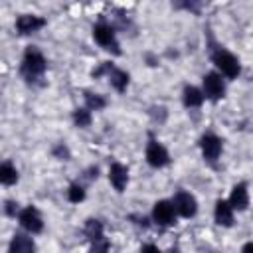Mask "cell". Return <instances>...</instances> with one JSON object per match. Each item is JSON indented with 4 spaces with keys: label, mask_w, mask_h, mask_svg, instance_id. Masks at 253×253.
Instances as JSON below:
<instances>
[{
    "label": "cell",
    "mask_w": 253,
    "mask_h": 253,
    "mask_svg": "<svg viewBox=\"0 0 253 253\" xmlns=\"http://www.w3.org/2000/svg\"><path fill=\"white\" fill-rule=\"evenodd\" d=\"M8 253H36V243L32 237H28L24 233H16L10 241Z\"/></svg>",
    "instance_id": "cell-14"
},
{
    "label": "cell",
    "mask_w": 253,
    "mask_h": 253,
    "mask_svg": "<svg viewBox=\"0 0 253 253\" xmlns=\"http://www.w3.org/2000/svg\"><path fill=\"white\" fill-rule=\"evenodd\" d=\"M200 148H202V154H204V158L208 162H215L219 158V154H221L223 142H221V138L217 134L208 132V134H204L200 138Z\"/></svg>",
    "instance_id": "cell-8"
},
{
    "label": "cell",
    "mask_w": 253,
    "mask_h": 253,
    "mask_svg": "<svg viewBox=\"0 0 253 253\" xmlns=\"http://www.w3.org/2000/svg\"><path fill=\"white\" fill-rule=\"evenodd\" d=\"M67 200H69L71 204L83 202V200H85V190H83V186H81V184H71L69 190H67Z\"/></svg>",
    "instance_id": "cell-21"
},
{
    "label": "cell",
    "mask_w": 253,
    "mask_h": 253,
    "mask_svg": "<svg viewBox=\"0 0 253 253\" xmlns=\"http://www.w3.org/2000/svg\"><path fill=\"white\" fill-rule=\"evenodd\" d=\"M45 26V18L42 16H34V14H22L16 18V32L20 36H28L34 34L38 30H42Z\"/></svg>",
    "instance_id": "cell-10"
},
{
    "label": "cell",
    "mask_w": 253,
    "mask_h": 253,
    "mask_svg": "<svg viewBox=\"0 0 253 253\" xmlns=\"http://www.w3.org/2000/svg\"><path fill=\"white\" fill-rule=\"evenodd\" d=\"M211 61L221 71V75H225L227 79H235L239 75V71H241L239 59L231 51H227L223 47H211Z\"/></svg>",
    "instance_id": "cell-2"
},
{
    "label": "cell",
    "mask_w": 253,
    "mask_h": 253,
    "mask_svg": "<svg viewBox=\"0 0 253 253\" xmlns=\"http://www.w3.org/2000/svg\"><path fill=\"white\" fill-rule=\"evenodd\" d=\"M204 93L198 89V87H194V85H186L184 87V91H182V101H184V105L188 107V109H194V107H200L202 103H204Z\"/></svg>",
    "instance_id": "cell-15"
},
{
    "label": "cell",
    "mask_w": 253,
    "mask_h": 253,
    "mask_svg": "<svg viewBox=\"0 0 253 253\" xmlns=\"http://www.w3.org/2000/svg\"><path fill=\"white\" fill-rule=\"evenodd\" d=\"M105 105H107V101L101 95L85 91V109H89V111H101Z\"/></svg>",
    "instance_id": "cell-19"
},
{
    "label": "cell",
    "mask_w": 253,
    "mask_h": 253,
    "mask_svg": "<svg viewBox=\"0 0 253 253\" xmlns=\"http://www.w3.org/2000/svg\"><path fill=\"white\" fill-rule=\"evenodd\" d=\"M140 253H162L156 245H152V243H146V245H142L140 247Z\"/></svg>",
    "instance_id": "cell-24"
},
{
    "label": "cell",
    "mask_w": 253,
    "mask_h": 253,
    "mask_svg": "<svg viewBox=\"0 0 253 253\" xmlns=\"http://www.w3.org/2000/svg\"><path fill=\"white\" fill-rule=\"evenodd\" d=\"M213 217H215V223H219L223 227H231L233 225V208H231V204L225 202V200H217L215 210H213Z\"/></svg>",
    "instance_id": "cell-12"
},
{
    "label": "cell",
    "mask_w": 253,
    "mask_h": 253,
    "mask_svg": "<svg viewBox=\"0 0 253 253\" xmlns=\"http://www.w3.org/2000/svg\"><path fill=\"white\" fill-rule=\"evenodd\" d=\"M241 253H253V241H247V243L241 247Z\"/></svg>",
    "instance_id": "cell-26"
},
{
    "label": "cell",
    "mask_w": 253,
    "mask_h": 253,
    "mask_svg": "<svg viewBox=\"0 0 253 253\" xmlns=\"http://www.w3.org/2000/svg\"><path fill=\"white\" fill-rule=\"evenodd\" d=\"M146 162H148L152 168H164V166L170 162L168 150H166L156 138H150L148 144H146Z\"/></svg>",
    "instance_id": "cell-6"
},
{
    "label": "cell",
    "mask_w": 253,
    "mask_h": 253,
    "mask_svg": "<svg viewBox=\"0 0 253 253\" xmlns=\"http://www.w3.org/2000/svg\"><path fill=\"white\" fill-rule=\"evenodd\" d=\"M45 67H47V61H45L43 53H42L38 47L30 45V47L24 51V57H22V65H20L22 77H24L26 81L40 79V77L43 75Z\"/></svg>",
    "instance_id": "cell-1"
},
{
    "label": "cell",
    "mask_w": 253,
    "mask_h": 253,
    "mask_svg": "<svg viewBox=\"0 0 253 253\" xmlns=\"http://www.w3.org/2000/svg\"><path fill=\"white\" fill-rule=\"evenodd\" d=\"M0 182L4 186H12V184L18 182V170H16V166L12 162H2V166H0Z\"/></svg>",
    "instance_id": "cell-18"
},
{
    "label": "cell",
    "mask_w": 253,
    "mask_h": 253,
    "mask_svg": "<svg viewBox=\"0 0 253 253\" xmlns=\"http://www.w3.org/2000/svg\"><path fill=\"white\" fill-rule=\"evenodd\" d=\"M109 180L117 192H125L126 182H128V168L121 162H113L109 168Z\"/></svg>",
    "instance_id": "cell-11"
},
{
    "label": "cell",
    "mask_w": 253,
    "mask_h": 253,
    "mask_svg": "<svg viewBox=\"0 0 253 253\" xmlns=\"http://www.w3.org/2000/svg\"><path fill=\"white\" fill-rule=\"evenodd\" d=\"M73 123L77 125V126H81V128H85V126H89L91 125V111L89 109H75L73 111Z\"/></svg>",
    "instance_id": "cell-20"
},
{
    "label": "cell",
    "mask_w": 253,
    "mask_h": 253,
    "mask_svg": "<svg viewBox=\"0 0 253 253\" xmlns=\"http://www.w3.org/2000/svg\"><path fill=\"white\" fill-rule=\"evenodd\" d=\"M152 219H154L158 225H162V227L176 223V208H174V204L168 202V200L156 202L154 208H152Z\"/></svg>",
    "instance_id": "cell-7"
},
{
    "label": "cell",
    "mask_w": 253,
    "mask_h": 253,
    "mask_svg": "<svg viewBox=\"0 0 253 253\" xmlns=\"http://www.w3.org/2000/svg\"><path fill=\"white\" fill-rule=\"evenodd\" d=\"M93 38L95 42L107 49V51H113L115 55H121V47H119V42H117V34H115V28L107 22H97L93 26Z\"/></svg>",
    "instance_id": "cell-3"
},
{
    "label": "cell",
    "mask_w": 253,
    "mask_h": 253,
    "mask_svg": "<svg viewBox=\"0 0 253 253\" xmlns=\"http://www.w3.org/2000/svg\"><path fill=\"white\" fill-rule=\"evenodd\" d=\"M229 204H231V208L233 210H239V211H243V210H247V206H249V194H247V184H235L233 186V190H231V196H229Z\"/></svg>",
    "instance_id": "cell-13"
},
{
    "label": "cell",
    "mask_w": 253,
    "mask_h": 253,
    "mask_svg": "<svg viewBox=\"0 0 253 253\" xmlns=\"http://www.w3.org/2000/svg\"><path fill=\"white\" fill-rule=\"evenodd\" d=\"M18 221H20V225H22L26 231H30V233H40V231L43 229L42 213H40V210L34 208V206L24 208V210L18 213Z\"/></svg>",
    "instance_id": "cell-5"
},
{
    "label": "cell",
    "mask_w": 253,
    "mask_h": 253,
    "mask_svg": "<svg viewBox=\"0 0 253 253\" xmlns=\"http://www.w3.org/2000/svg\"><path fill=\"white\" fill-rule=\"evenodd\" d=\"M16 206H18L16 202H6V208H4L6 213H8V215H14V213H16Z\"/></svg>",
    "instance_id": "cell-25"
},
{
    "label": "cell",
    "mask_w": 253,
    "mask_h": 253,
    "mask_svg": "<svg viewBox=\"0 0 253 253\" xmlns=\"http://www.w3.org/2000/svg\"><path fill=\"white\" fill-rule=\"evenodd\" d=\"M202 93L210 101H219L225 95V83H223L221 75L215 73V71L206 73L204 79H202Z\"/></svg>",
    "instance_id": "cell-4"
},
{
    "label": "cell",
    "mask_w": 253,
    "mask_h": 253,
    "mask_svg": "<svg viewBox=\"0 0 253 253\" xmlns=\"http://www.w3.org/2000/svg\"><path fill=\"white\" fill-rule=\"evenodd\" d=\"M172 204H174V208H176V213H180L182 217H194L196 211H198V202H196V198H194L190 192H184V190L176 192Z\"/></svg>",
    "instance_id": "cell-9"
},
{
    "label": "cell",
    "mask_w": 253,
    "mask_h": 253,
    "mask_svg": "<svg viewBox=\"0 0 253 253\" xmlns=\"http://www.w3.org/2000/svg\"><path fill=\"white\" fill-rule=\"evenodd\" d=\"M109 81H111V85H113L119 93H123V91L128 87V73L123 71V69H119V67H113V69L109 71Z\"/></svg>",
    "instance_id": "cell-16"
},
{
    "label": "cell",
    "mask_w": 253,
    "mask_h": 253,
    "mask_svg": "<svg viewBox=\"0 0 253 253\" xmlns=\"http://www.w3.org/2000/svg\"><path fill=\"white\" fill-rule=\"evenodd\" d=\"M53 154H55L57 158H61V160H67V158H69V150H67V146H65L63 142H59V144L53 148Z\"/></svg>",
    "instance_id": "cell-23"
},
{
    "label": "cell",
    "mask_w": 253,
    "mask_h": 253,
    "mask_svg": "<svg viewBox=\"0 0 253 253\" xmlns=\"http://www.w3.org/2000/svg\"><path fill=\"white\" fill-rule=\"evenodd\" d=\"M83 233L87 235V239H89L91 243L97 241V239H101V237H105V233H103V223H101L99 219H93V217L85 221Z\"/></svg>",
    "instance_id": "cell-17"
},
{
    "label": "cell",
    "mask_w": 253,
    "mask_h": 253,
    "mask_svg": "<svg viewBox=\"0 0 253 253\" xmlns=\"http://www.w3.org/2000/svg\"><path fill=\"white\" fill-rule=\"evenodd\" d=\"M109 247H111L109 239L107 237H101V239H97V241L91 243L89 253H109Z\"/></svg>",
    "instance_id": "cell-22"
}]
</instances>
